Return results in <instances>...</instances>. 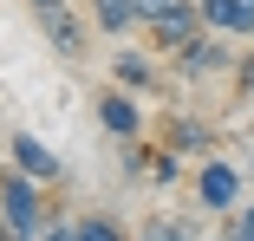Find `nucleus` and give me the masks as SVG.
<instances>
[{"label":"nucleus","mask_w":254,"mask_h":241,"mask_svg":"<svg viewBox=\"0 0 254 241\" xmlns=\"http://www.w3.org/2000/svg\"><path fill=\"white\" fill-rule=\"evenodd\" d=\"M0 215L13 222V235H46V222H53V202H46V182L7 163V170H0Z\"/></svg>","instance_id":"obj_1"},{"label":"nucleus","mask_w":254,"mask_h":241,"mask_svg":"<svg viewBox=\"0 0 254 241\" xmlns=\"http://www.w3.org/2000/svg\"><path fill=\"white\" fill-rule=\"evenodd\" d=\"M170 59H176V72H183V78H235V59H241V53H235L222 33L202 26V33L183 46V53H170Z\"/></svg>","instance_id":"obj_2"},{"label":"nucleus","mask_w":254,"mask_h":241,"mask_svg":"<svg viewBox=\"0 0 254 241\" xmlns=\"http://www.w3.org/2000/svg\"><path fill=\"white\" fill-rule=\"evenodd\" d=\"M195 209L202 215H235L241 209V170L228 157H202V170H195Z\"/></svg>","instance_id":"obj_3"},{"label":"nucleus","mask_w":254,"mask_h":241,"mask_svg":"<svg viewBox=\"0 0 254 241\" xmlns=\"http://www.w3.org/2000/svg\"><path fill=\"white\" fill-rule=\"evenodd\" d=\"M143 33H150L157 53H183V46L202 33V7H195V0H170V7H157L143 20Z\"/></svg>","instance_id":"obj_4"},{"label":"nucleus","mask_w":254,"mask_h":241,"mask_svg":"<svg viewBox=\"0 0 254 241\" xmlns=\"http://www.w3.org/2000/svg\"><path fill=\"white\" fill-rule=\"evenodd\" d=\"M98 130L105 137H118V143H137L150 124H143V105H137V91H124V85H111V91H98Z\"/></svg>","instance_id":"obj_5"},{"label":"nucleus","mask_w":254,"mask_h":241,"mask_svg":"<svg viewBox=\"0 0 254 241\" xmlns=\"http://www.w3.org/2000/svg\"><path fill=\"white\" fill-rule=\"evenodd\" d=\"M7 163H13V170H26V176H39L46 189H53V182L65 176L59 150H53L46 137H33V130H13V137H7Z\"/></svg>","instance_id":"obj_6"},{"label":"nucleus","mask_w":254,"mask_h":241,"mask_svg":"<svg viewBox=\"0 0 254 241\" xmlns=\"http://www.w3.org/2000/svg\"><path fill=\"white\" fill-rule=\"evenodd\" d=\"M46 26V46H53L59 59H85V46H91V13L85 7H65V13H53V20H39Z\"/></svg>","instance_id":"obj_7"},{"label":"nucleus","mask_w":254,"mask_h":241,"mask_svg":"<svg viewBox=\"0 0 254 241\" xmlns=\"http://www.w3.org/2000/svg\"><path fill=\"white\" fill-rule=\"evenodd\" d=\"M85 13H91V26L105 33V39L143 33V7H137V0H85Z\"/></svg>","instance_id":"obj_8"},{"label":"nucleus","mask_w":254,"mask_h":241,"mask_svg":"<svg viewBox=\"0 0 254 241\" xmlns=\"http://www.w3.org/2000/svg\"><path fill=\"white\" fill-rule=\"evenodd\" d=\"M195 7H202V26H209V33L254 39V0H195Z\"/></svg>","instance_id":"obj_9"},{"label":"nucleus","mask_w":254,"mask_h":241,"mask_svg":"<svg viewBox=\"0 0 254 241\" xmlns=\"http://www.w3.org/2000/svg\"><path fill=\"white\" fill-rule=\"evenodd\" d=\"M163 143L170 150H183V157H215V124H202V118H170L163 124Z\"/></svg>","instance_id":"obj_10"},{"label":"nucleus","mask_w":254,"mask_h":241,"mask_svg":"<svg viewBox=\"0 0 254 241\" xmlns=\"http://www.w3.org/2000/svg\"><path fill=\"white\" fill-rule=\"evenodd\" d=\"M111 85H124V91H157V59L137 53V46H118V53H111Z\"/></svg>","instance_id":"obj_11"},{"label":"nucleus","mask_w":254,"mask_h":241,"mask_svg":"<svg viewBox=\"0 0 254 241\" xmlns=\"http://www.w3.org/2000/svg\"><path fill=\"white\" fill-rule=\"evenodd\" d=\"M183 176V150H170V143H150V157H143V182L150 189H170Z\"/></svg>","instance_id":"obj_12"},{"label":"nucleus","mask_w":254,"mask_h":241,"mask_svg":"<svg viewBox=\"0 0 254 241\" xmlns=\"http://www.w3.org/2000/svg\"><path fill=\"white\" fill-rule=\"evenodd\" d=\"M137 241H195V222L189 215H143Z\"/></svg>","instance_id":"obj_13"},{"label":"nucleus","mask_w":254,"mask_h":241,"mask_svg":"<svg viewBox=\"0 0 254 241\" xmlns=\"http://www.w3.org/2000/svg\"><path fill=\"white\" fill-rule=\"evenodd\" d=\"M78 241H137V235L111 215H78Z\"/></svg>","instance_id":"obj_14"},{"label":"nucleus","mask_w":254,"mask_h":241,"mask_svg":"<svg viewBox=\"0 0 254 241\" xmlns=\"http://www.w3.org/2000/svg\"><path fill=\"white\" fill-rule=\"evenodd\" d=\"M235 98H241V105L254 98V39H248V53L235 59Z\"/></svg>","instance_id":"obj_15"},{"label":"nucleus","mask_w":254,"mask_h":241,"mask_svg":"<svg viewBox=\"0 0 254 241\" xmlns=\"http://www.w3.org/2000/svg\"><path fill=\"white\" fill-rule=\"evenodd\" d=\"M39 241H78V215H53Z\"/></svg>","instance_id":"obj_16"},{"label":"nucleus","mask_w":254,"mask_h":241,"mask_svg":"<svg viewBox=\"0 0 254 241\" xmlns=\"http://www.w3.org/2000/svg\"><path fill=\"white\" fill-rule=\"evenodd\" d=\"M222 222H228L235 235H248V241H254V202H241V209H235V215H222Z\"/></svg>","instance_id":"obj_17"},{"label":"nucleus","mask_w":254,"mask_h":241,"mask_svg":"<svg viewBox=\"0 0 254 241\" xmlns=\"http://www.w3.org/2000/svg\"><path fill=\"white\" fill-rule=\"evenodd\" d=\"M26 7H33L39 20H53V13H65V7H78V0H26Z\"/></svg>","instance_id":"obj_18"},{"label":"nucleus","mask_w":254,"mask_h":241,"mask_svg":"<svg viewBox=\"0 0 254 241\" xmlns=\"http://www.w3.org/2000/svg\"><path fill=\"white\" fill-rule=\"evenodd\" d=\"M137 7H143V20H150V13H157V7H170V0H137Z\"/></svg>","instance_id":"obj_19"},{"label":"nucleus","mask_w":254,"mask_h":241,"mask_svg":"<svg viewBox=\"0 0 254 241\" xmlns=\"http://www.w3.org/2000/svg\"><path fill=\"white\" fill-rule=\"evenodd\" d=\"M0 241H13V222H7V215H0Z\"/></svg>","instance_id":"obj_20"},{"label":"nucleus","mask_w":254,"mask_h":241,"mask_svg":"<svg viewBox=\"0 0 254 241\" xmlns=\"http://www.w3.org/2000/svg\"><path fill=\"white\" fill-rule=\"evenodd\" d=\"M215 241H248V235H235V228H222V235H215Z\"/></svg>","instance_id":"obj_21"},{"label":"nucleus","mask_w":254,"mask_h":241,"mask_svg":"<svg viewBox=\"0 0 254 241\" xmlns=\"http://www.w3.org/2000/svg\"><path fill=\"white\" fill-rule=\"evenodd\" d=\"M13 241H39V235H13Z\"/></svg>","instance_id":"obj_22"}]
</instances>
